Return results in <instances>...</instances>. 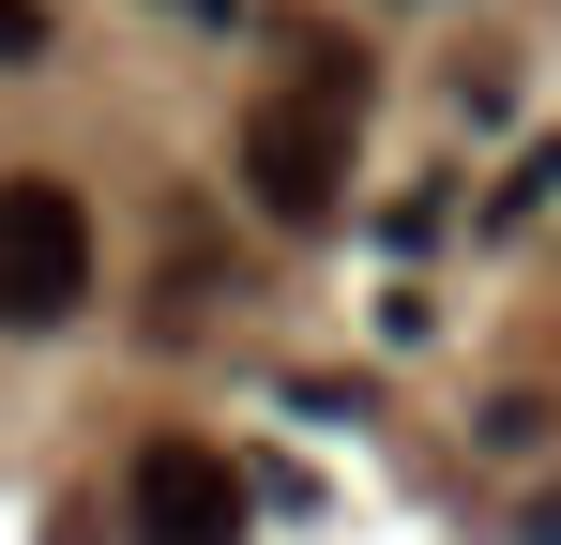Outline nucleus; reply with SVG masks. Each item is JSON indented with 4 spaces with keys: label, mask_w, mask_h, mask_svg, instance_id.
<instances>
[{
    "label": "nucleus",
    "mask_w": 561,
    "mask_h": 545,
    "mask_svg": "<svg viewBox=\"0 0 561 545\" xmlns=\"http://www.w3.org/2000/svg\"><path fill=\"white\" fill-rule=\"evenodd\" d=\"M334 137H350V121H334V106H304V91H288V106H259V121H243V197H259V212H274V228H319V212H334Z\"/></svg>",
    "instance_id": "nucleus-2"
},
{
    "label": "nucleus",
    "mask_w": 561,
    "mask_h": 545,
    "mask_svg": "<svg viewBox=\"0 0 561 545\" xmlns=\"http://www.w3.org/2000/svg\"><path fill=\"white\" fill-rule=\"evenodd\" d=\"M547 197H561V137H547V152H516V182H501V228H516V212H547Z\"/></svg>",
    "instance_id": "nucleus-5"
},
{
    "label": "nucleus",
    "mask_w": 561,
    "mask_h": 545,
    "mask_svg": "<svg viewBox=\"0 0 561 545\" xmlns=\"http://www.w3.org/2000/svg\"><path fill=\"white\" fill-rule=\"evenodd\" d=\"M77 303H92V212H77V182H0V318L61 334Z\"/></svg>",
    "instance_id": "nucleus-1"
},
{
    "label": "nucleus",
    "mask_w": 561,
    "mask_h": 545,
    "mask_svg": "<svg viewBox=\"0 0 561 545\" xmlns=\"http://www.w3.org/2000/svg\"><path fill=\"white\" fill-rule=\"evenodd\" d=\"M0 61H46V0H0Z\"/></svg>",
    "instance_id": "nucleus-6"
},
{
    "label": "nucleus",
    "mask_w": 561,
    "mask_h": 545,
    "mask_svg": "<svg viewBox=\"0 0 561 545\" xmlns=\"http://www.w3.org/2000/svg\"><path fill=\"white\" fill-rule=\"evenodd\" d=\"M288 77H304V106H334V121H350V106H365V46L304 31V46H288Z\"/></svg>",
    "instance_id": "nucleus-4"
},
{
    "label": "nucleus",
    "mask_w": 561,
    "mask_h": 545,
    "mask_svg": "<svg viewBox=\"0 0 561 545\" xmlns=\"http://www.w3.org/2000/svg\"><path fill=\"white\" fill-rule=\"evenodd\" d=\"M168 15H183V31H228V15H243V0H168Z\"/></svg>",
    "instance_id": "nucleus-7"
},
{
    "label": "nucleus",
    "mask_w": 561,
    "mask_h": 545,
    "mask_svg": "<svg viewBox=\"0 0 561 545\" xmlns=\"http://www.w3.org/2000/svg\"><path fill=\"white\" fill-rule=\"evenodd\" d=\"M137 545H243V469L213 440H152L137 454Z\"/></svg>",
    "instance_id": "nucleus-3"
}]
</instances>
